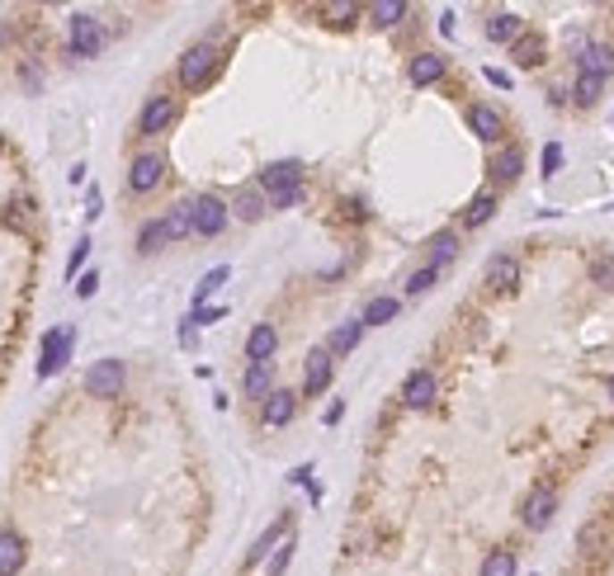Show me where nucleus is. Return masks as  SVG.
<instances>
[{"instance_id":"1","label":"nucleus","mask_w":614,"mask_h":576,"mask_svg":"<svg viewBox=\"0 0 614 576\" xmlns=\"http://www.w3.org/2000/svg\"><path fill=\"white\" fill-rule=\"evenodd\" d=\"M260 189L270 199V208H293L303 199V161H274V166H265Z\"/></svg>"},{"instance_id":"2","label":"nucleus","mask_w":614,"mask_h":576,"mask_svg":"<svg viewBox=\"0 0 614 576\" xmlns=\"http://www.w3.org/2000/svg\"><path fill=\"white\" fill-rule=\"evenodd\" d=\"M223 67V47L218 43H194L185 47V57H180V86L185 90H204L213 76Z\"/></svg>"},{"instance_id":"3","label":"nucleus","mask_w":614,"mask_h":576,"mask_svg":"<svg viewBox=\"0 0 614 576\" xmlns=\"http://www.w3.org/2000/svg\"><path fill=\"white\" fill-rule=\"evenodd\" d=\"M66 47H71V57H99L105 53V20H95V14H71Z\"/></svg>"},{"instance_id":"4","label":"nucleus","mask_w":614,"mask_h":576,"mask_svg":"<svg viewBox=\"0 0 614 576\" xmlns=\"http://www.w3.org/2000/svg\"><path fill=\"white\" fill-rule=\"evenodd\" d=\"M123 383H128L123 359H95L90 373H86V392H90V397H119Z\"/></svg>"},{"instance_id":"5","label":"nucleus","mask_w":614,"mask_h":576,"mask_svg":"<svg viewBox=\"0 0 614 576\" xmlns=\"http://www.w3.org/2000/svg\"><path fill=\"white\" fill-rule=\"evenodd\" d=\"M175 119H180V104L171 100V95H152V100L142 104V113H138V133L142 138H161Z\"/></svg>"},{"instance_id":"6","label":"nucleus","mask_w":614,"mask_h":576,"mask_svg":"<svg viewBox=\"0 0 614 576\" xmlns=\"http://www.w3.org/2000/svg\"><path fill=\"white\" fill-rule=\"evenodd\" d=\"M189 213H194V232L198 237H218L227 227V204L218 199V194H198V199H189Z\"/></svg>"},{"instance_id":"7","label":"nucleus","mask_w":614,"mask_h":576,"mask_svg":"<svg viewBox=\"0 0 614 576\" xmlns=\"http://www.w3.org/2000/svg\"><path fill=\"white\" fill-rule=\"evenodd\" d=\"M71 345H76V331L71 326H53V331L43 336V359H38V373L53 378L66 359H71Z\"/></svg>"},{"instance_id":"8","label":"nucleus","mask_w":614,"mask_h":576,"mask_svg":"<svg viewBox=\"0 0 614 576\" xmlns=\"http://www.w3.org/2000/svg\"><path fill=\"white\" fill-rule=\"evenodd\" d=\"M553 510H558V491L549 482H539V487H529V497L520 505V520H525V530H543V524L553 520Z\"/></svg>"},{"instance_id":"9","label":"nucleus","mask_w":614,"mask_h":576,"mask_svg":"<svg viewBox=\"0 0 614 576\" xmlns=\"http://www.w3.org/2000/svg\"><path fill=\"white\" fill-rule=\"evenodd\" d=\"M161 179H165V161H161L156 152L132 156V166H128V189H132V194H152Z\"/></svg>"},{"instance_id":"10","label":"nucleus","mask_w":614,"mask_h":576,"mask_svg":"<svg viewBox=\"0 0 614 576\" xmlns=\"http://www.w3.org/2000/svg\"><path fill=\"white\" fill-rule=\"evenodd\" d=\"M435 392H440L435 373H430V369H416V373H411L407 383H402V402H407L411 411H425L430 402H435Z\"/></svg>"},{"instance_id":"11","label":"nucleus","mask_w":614,"mask_h":576,"mask_svg":"<svg viewBox=\"0 0 614 576\" xmlns=\"http://www.w3.org/2000/svg\"><path fill=\"white\" fill-rule=\"evenodd\" d=\"M326 383H331V350H326V345H317V350L307 355L303 392H307V397H322V392H326Z\"/></svg>"},{"instance_id":"12","label":"nucleus","mask_w":614,"mask_h":576,"mask_svg":"<svg viewBox=\"0 0 614 576\" xmlns=\"http://www.w3.org/2000/svg\"><path fill=\"white\" fill-rule=\"evenodd\" d=\"M487 284L496 293H510V288L520 284V260L516 255H492L487 260Z\"/></svg>"},{"instance_id":"13","label":"nucleus","mask_w":614,"mask_h":576,"mask_svg":"<svg viewBox=\"0 0 614 576\" xmlns=\"http://www.w3.org/2000/svg\"><path fill=\"white\" fill-rule=\"evenodd\" d=\"M279 350V331L270 321H260L251 336H246V359H251V364H270V355Z\"/></svg>"},{"instance_id":"14","label":"nucleus","mask_w":614,"mask_h":576,"mask_svg":"<svg viewBox=\"0 0 614 576\" xmlns=\"http://www.w3.org/2000/svg\"><path fill=\"white\" fill-rule=\"evenodd\" d=\"M468 128H473L483 142H496V138L506 133V119H501L492 104H473V109H468Z\"/></svg>"},{"instance_id":"15","label":"nucleus","mask_w":614,"mask_h":576,"mask_svg":"<svg viewBox=\"0 0 614 576\" xmlns=\"http://www.w3.org/2000/svg\"><path fill=\"white\" fill-rule=\"evenodd\" d=\"M293 411H298V397H293L289 388H274L270 397H265L260 416H265V425H289V421H293Z\"/></svg>"},{"instance_id":"16","label":"nucleus","mask_w":614,"mask_h":576,"mask_svg":"<svg viewBox=\"0 0 614 576\" xmlns=\"http://www.w3.org/2000/svg\"><path fill=\"white\" fill-rule=\"evenodd\" d=\"M440 76H444V57L440 53H416V57H411V67H407L411 86H435Z\"/></svg>"},{"instance_id":"17","label":"nucleus","mask_w":614,"mask_h":576,"mask_svg":"<svg viewBox=\"0 0 614 576\" xmlns=\"http://www.w3.org/2000/svg\"><path fill=\"white\" fill-rule=\"evenodd\" d=\"M231 213H237L241 222H256V218H265V213H270V199H265L260 185H246V189L237 194V204H231Z\"/></svg>"},{"instance_id":"18","label":"nucleus","mask_w":614,"mask_h":576,"mask_svg":"<svg viewBox=\"0 0 614 576\" xmlns=\"http://www.w3.org/2000/svg\"><path fill=\"white\" fill-rule=\"evenodd\" d=\"M24 538L14 534V530H0V576H14L24 567Z\"/></svg>"},{"instance_id":"19","label":"nucleus","mask_w":614,"mask_h":576,"mask_svg":"<svg viewBox=\"0 0 614 576\" xmlns=\"http://www.w3.org/2000/svg\"><path fill=\"white\" fill-rule=\"evenodd\" d=\"M582 71H586V76H595V80L614 76V47H605V43H591V47H582Z\"/></svg>"},{"instance_id":"20","label":"nucleus","mask_w":614,"mask_h":576,"mask_svg":"<svg viewBox=\"0 0 614 576\" xmlns=\"http://www.w3.org/2000/svg\"><path fill=\"white\" fill-rule=\"evenodd\" d=\"M359 336H364V317H350V321H341L336 331H331V340H326L331 359H336V355H350L355 345H359Z\"/></svg>"},{"instance_id":"21","label":"nucleus","mask_w":614,"mask_h":576,"mask_svg":"<svg viewBox=\"0 0 614 576\" xmlns=\"http://www.w3.org/2000/svg\"><path fill=\"white\" fill-rule=\"evenodd\" d=\"M487 171H492V179H496V185H510V179H516V175L525 171V156H520V146H506V152H496Z\"/></svg>"},{"instance_id":"22","label":"nucleus","mask_w":614,"mask_h":576,"mask_svg":"<svg viewBox=\"0 0 614 576\" xmlns=\"http://www.w3.org/2000/svg\"><path fill=\"white\" fill-rule=\"evenodd\" d=\"M520 34H525V29H520V14H510V10H496L492 20H487V38H492V43H516Z\"/></svg>"},{"instance_id":"23","label":"nucleus","mask_w":614,"mask_h":576,"mask_svg":"<svg viewBox=\"0 0 614 576\" xmlns=\"http://www.w3.org/2000/svg\"><path fill=\"white\" fill-rule=\"evenodd\" d=\"M270 383H274L270 364H251V369H246V378H241V392H246V397H260V402H265V397L274 392Z\"/></svg>"},{"instance_id":"24","label":"nucleus","mask_w":614,"mask_h":576,"mask_svg":"<svg viewBox=\"0 0 614 576\" xmlns=\"http://www.w3.org/2000/svg\"><path fill=\"white\" fill-rule=\"evenodd\" d=\"M284 534H289V515H279V520L270 524V530H265V534L256 538V548H251V553H246V567H256V563H260V557H265V553H270V548H274V543H279V538H284Z\"/></svg>"},{"instance_id":"25","label":"nucleus","mask_w":614,"mask_h":576,"mask_svg":"<svg viewBox=\"0 0 614 576\" xmlns=\"http://www.w3.org/2000/svg\"><path fill=\"white\" fill-rule=\"evenodd\" d=\"M510 53H516L520 67H539V62H543V38L539 34H520L516 43H510Z\"/></svg>"},{"instance_id":"26","label":"nucleus","mask_w":614,"mask_h":576,"mask_svg":"<svg viewBox=\"0 0 614 576\" xmlns=\"http://www.w3.org/2000/svg\"><path fill=\"white\" fill-rule=\"evenodd\" d=\"M492 213H496V194H473V204L463 208V227H483L492 222Z\"/></svg>"},{"instance_id":"27","label":"nucleus","mask_w":614,"mask_h":576,"mask_svg":"<svg viewBox=\"0 0 614 576\" xmlns=\"http://www.w3.org/2000/svg\"><path fill=\"white\" fill-rule=\"evenodd\" d=\"M402 14H407L402 0H374V5H369V20H374L378 29H392L397 20H402Z\"/></svg>"},{"instance_id":"28","label":"nucleus","mask_w":614,"mask_h":576,"mask_svg":"<svg viewBox=\"0 0 614 576\" xmlns=\"http://www.w3.org/2000/svg\"><path fill=\"white\" fill-rule=\"evenodd\" d=\"M165 232H171V241H180V237L194 232V213H189V204H175L171 213H165Z\"/></svg>"},{"instance_id":"29","label":"nucleus","mask_w":614,"mask_h":576,"mask_svg":"<svg viewBox=\"0 0 614 576\" xmlns=\"http://www.w3.org/2000/svg\"><path fill=\"white\" fill-rule=\"evenodd\" d=\"M458 255V237L454 232H440V237H430V265H450V260Z\"/></svg>"},{"instance_id":"30","label":"nucleus","mask_w":614,"mask_h":576,"mask_svg":"<svg viewBox=\"0 0 614 576\" xmlns=\"http://www.w3.org/2000/svg\"><path fill=\"white\" fill-rule=\"evenodd\" d=\"M483 576H516V553H510V548H492L483 557Z\"/></svg>"},{"instance_id":"31","label":"nucleus","mask_w":614,"mask_h":576,"mask_svg":"<svg viewBox=\"0 0 614 576\" xmlns=\"http://www.w3.org/2000/svg\"><path fill=\"white\" fill-rule=\"evenodd\" d=\"M165 241H171V232H165V218H156V222H147L142 232H138V251L152 255V251H161Z\"/></svg>"},{"instance_id":"32","label":"nucleus","mask_w":614,"mask_h":576,"mask_svg":"<svg viewBox=\"0 0 614 576\" xmlns=\"http://www.w3.org/2000/svg\"><path fill=\"white\" fill-rule=\"evenodd\" d=\"M397 307H402L397 298H374L369 307H364V326H388L397 317Z\"/></svg>"},{"instance_id":"33","label":"nucleus","mask_w":614,"mask_h":576,"mask_svg":"<svg viewBox=\"0 0 614 576\" xmlns=\"http://www.w3.org/2000/svg\"><path fill=\"white\" fill-rule=\"evenodd\" d=\"M601 86H605V80H595V76H586V71H576V86H572V100L576 104H595V100H601Z\"/></svg>"},{"instance_id":"34","label":"nucleus","mask_w":614,"mask_h":576,"mask_svg":"<svg viewBox=\"0 0 614 576\" xmlns=\"http://www.w3.org/2000/svg\"><path fill=\"white\" fill-rule=\"evenodd\" d=\"M227 274H231L227 265H218V270H208L204 279H198V288H194V303L204 307V298H213V293H218V288L227 284Z\"/></svg>"},{"instance_id":"35","label":"nucleus","mask_w":614,"mask_h":576,"mask_svg":"<svg viewBox=\"0 0 614 576\" xmlns=\"http://www.w3.org/2000/svg\"><path fill=\"white\" fill-rule=\"evenodd\" d=\"M435 279H440V270H435V265H421L416 274L407 279V293H411V298H421V293H425L430 284H435Z\"/></svg>"},{"instance_id":"36","label":"nucleus","mask_w":614,"mask_h":576,"mask_svg":"<svg viewBox=\"0 0 614 576\" xmlns=\"http://www.w3.org/2000/svg\"><path fill=\"white\" fill-rule=\"evenodd\" d=\"M289 557H293V538H284V543H279V553L270 557V576H284L289 572Z\"/></svg>"},{"instance_id":"37","label":"nucleus","mask_w":614,"mask_h":576,"mask_svg":"<svg viewBox=\"0 0 614 576\" xmlns=\"http://www.w3.org/2000/svg\"><path fill=\"white\" fill-rule=\"evenodd\" d=\"M558 171H562V146L549 142V146H543V175H558Z\"/></svg>"},{"instance_id":"38","label":"nucleus","mask_w":614,"mask_h":576,"mask_svg":"<svg viewBox=\"0 0 614 576\" xmlns=\"http://www.w3.org/2000/svg\"><path fill=\"white\" fill-rule=\"evenodd\" d=\"M86 255H90V237H80L76 251H71V260H66V274H76L80 265H86Z\"/></svg>"},{"instance_id":"39","label":"nucleus","mask_w":614,"mask_h":576,"mask_svg":"<svg viewBox=\"0 0 614 576\" xmlns=\"http://www.w3.org/2000/svg\"><path fill=\"white\" fill-rule=\"evenodd\" d=\"M591 274L601 279L605 288H614V260H610V255H601V260H595V265H591Z\"/></svg>"},{"instance_id":"40","label":"nucleus","mask_w":614,"mask_h":576,"mask_svg":"<svg viewBox=\"0 0 614 576\" xmlns=\"http://www.w3.org/2000/svg\"><path fill=\"white\" fill-rule=\"evenodd\" d=\"M95 288H99V274H95V270L76 279V298H95Z\"/></svg>"},{"instance_id":"41","label":"nucleus","mask_w":614,"mask_h":576,"mask_svg":"<svg viewBox=\"0 0 614 576\" xmlns=\"http://www.w3.org/2000/svg\"><path fill=\"white\" fill-rule=\"evenodd\" d=\"M198 340V326H194V317H185L180 321V345H194Z\"/></svg>"},{"instance_id":"42","label":"nucleus","mask_w":614,"mask_h":576,"mask_svg":"<svg viewBox=\"0 0 614 576\" xmlns=\"http://www.w3.org/2000/svg\"><path fill=\"white\" fill-rule=\"evenodd\" d=\"M99 204H105V199H99V189L90 185V204H86V218H90V222L99 218Z\"/></svg>"},{"instance_id":"43","label":"nucleus","mask_w":614,"mask_h":576,"mask_svg":"<svg viewBox=\"0 0 614 576\" xmlns=\"http://www.w3.org/2000/svg\"><path fill=\"white\" fill-rule=\"evenodd\" d=\"M341 416H345V402H331V406H326V425H336Z\"/></svg>"},{"instance_id":"44","label":"nucleus","mask_w":614,"mask_h":576,"mask_svg":"<svg viewBox=\"0 0 614 576\" xmlns=\"http://www.w3.org/2000/svg\"><path fill=\"white\" fill-rule=\"evenodd\" d=\"M487 80H492V86H510V76L501 67H487Z\"/></svg>"},{"instance_id":"45","label":"nucleus","mask_w":614,"mask_h":576,"mask_svg":"<svg viewBox=\"0 0 614 576\" xmlns=\"http://www.w3.org/2000/svg\"><path fill=\"white\" fill-rule=\"evenodd\" d=\"M326 14H336V20H341V24H345V20H350V14H355V5H331V10H326Z\"/></svg>"},{"instance_id":"46","label":"nucleus","mask_w":614,"mask_h":576,"mask_svg":"<svg viewBox=\"0 0 614 576\" xmlns=\"http://www.w3.org/2000/svg\"><path fill=\"white\" fill-rule=\"evenodd\" d=\"M610 397H614V378H610Z\"/></svg>"}]
</instances>
